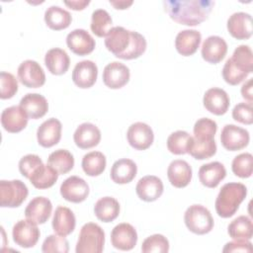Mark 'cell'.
Instances as JSON below:
<instances>
[{
  "label": "cell",
  "instance_id": "6da1fadb",
  "mask_svg": "<svg viewBox=\"0 0 253 253\" xmlns=\"http://www.w3.org/2000/svg\"><path fill=\"white\" fill-rule=\"evenodd\" d=\"M105 45L116 57L129 60L139 57L145 51L146 40L137 32L118 26L107 34Z\"/></svg>",
  "mask_w": 253,
  "mask_h": 253
},
{
  "label": "cell",
  "instance_id": "7a4b0ae2",
  "mask_svg": "<svg viewBox=\"0 0 253 253\" xmlns=\"http://www.w3.org/2000/svg\"><path fill=\"white\" fill-rule=\"evenodd\" d=\"M164 10L178 24L197 26L206 21L214 2L210 0H167L163 1Z\"/></svg>",
  "mask_w": 253,
  "mask_h": 253
},
{
  "label": "cell",
  "instance_id": "3957f363",
  "mask_svg": "<svg viewBox=\"0 0 253 253\" xmlns=\"http://www.w3.org/2000/svg\"><path fill=\"white\" fill-rule=\"evenodd\" d=\"M247 195V188L241 183L230 182L224 184L215 200V211L220 217L232 216Z\"/></svg>",
  "mask_w": 253,
  "mask_h": 253
},
{
  "label": "cell",
  "instance_id": "277c9868",
  "mask_svg": "<svg viewBox=\"0 0 253 253\" xmlns=\"http://www.w3.org/2000/svg\"><path fill=\"white\" fill-rule=\"evenodd\" d=\"M105 244V232L94 222L85 223L79 232L76 253H101Z\"/></svg>",
  "mask_w": 253,
  "mask_h": 253
},
{
  "label": "cell",
  "instance_id": "5b68a950",
  "mask_svg": "<svg viewBox=\"0 0 253 253\" xmlns=\"http://www.w3.org/2000/svg\"><path fill=\"white\" fill-rule=\"evenodd\" d=\"M184 221L191 232L199 235L209 233L213 227L211 211L202 205L190 206L185 211Z\"/></svg>",
  "mask_w": 253,
  "mask_h": 253
},
{
  "label": "cell",
  "instance_id": "8992f818",
  "mask_svg": "<svg viewBox=\"0 0 253 253\" xmlns=\"http://www.w3.org/2000/svg\"><path fill=\"white\" fill-rule=\"evenodd\" d=\"M28 195V187L21 180L0 181V205L2 208L20 207Z\"/></svg>",
  "mask_w": 253,
  "mask_h": 253
},
{
  "label": "cell",
  "instance_id": "52a82bcc",
  "mask_svg": "<svg viewBox=\"0 0 253 253\" xmlns=\"http://www.w3.org/2000/svg\"><path fill=\"white\" fill-rule=\"evenodd\" d=\"M12 235L17 245L23 248H31L38 243L41 232L38 224L27 218L21 219L14 224Z\"/></svg>",
  "mask_w": 253,
  "mask_h": 253
},
{
  "label": "cell",
  "instance_id": "ba28073f",
  "mask_svg": "<svg viewBox=\"0 0 253 253\" xmlns=\"http://www.w3.org/2000/svg\"><path fill=\"white\" fill-rule=\"evenodd\" d=\"M18 79L28 88H39L45 83V74L42 66L35 60H24L18 67Z\"/></svg>",
  "mask_w": 253,
  "mask_h": 253
},
{
  "label": "cell",
  "instance_id": "9c48e42d",
  "mask_svg": "<svg viewBox=\"0 0 253 253\" xmlns=\"http://www.w3.org/2000/svg\"><path fill=\"white\" fill-rule=\"evenodd\" d=\"M250 135L248 130L235 125H225L220 132V142L229 151H236L246 147Z\"/></svg>",
  "mask_w": 253,
  "mask_h": 253
},
{
  "label": "cell",
  "instance_id": "30bf717a",
  "mask_svg": "<svg viewBox=\"0 0 253 253\" xmlns=\"http://www.w3.org/2000/svg\"><path fill=\"white\" fill-rule=\"evenodd\" d=\"M60 195L64 200L78 204L87 199L89 186L84 179L78 176H71L60 185Z\"/></svg>",
  "mask_w": 253,
  "mask_h": 253
},
{
  "label": "cell",
  "instance_id": "8fae6325",
  "mask_svg": "<svg viewBox=\"0 0 253 253\" xmlns=\"http://www.w3.org/2000/svg\"><path fill=\"white\" fill-rule=\"evenodd\" d=\"M126 138L131 147L137 150L147 149L154 140L152 128L145 123L136 122L129 126Z\"/></svg>",
  "mask_w": 253,
  "mask_h": 253
},
{
  "label": "cell",
  "instance_id": "7c38bea8",
  "mask_svg": "<svg viewBox=\"0 0 253 253\" xmlns=\"http://www.w3.org/2000/svg\"><path fill=\"white\" fill-rule=\"evenodd\" d=\"M112 245L119 250H131L137 242V233L135 228L126 222L116 225L111 232Z\"/></svg>",
  "mask_w": 253,
  "mask_h": 253
},
{
  "label": "cell",
  "instance_id": "4fadbf2b",
  "mask_svg": "<svg viewBox=\"0 0 253 253\" xmlns=\"http://www.w3.org/2000/svg\"><path fill=\"white\" fill-rule=\"evenodd\" d=\"M68 48L75 54L83 56L91 53L96 45L93 37L84 29H75L66 37Z\"/></svg>",
  "mask_w": 253,
  "mask_h": 253
},
{
  "label": "cell",
  "instance_id": "5bb4252c",
  "mask_svg": "<svg viewBox=\"0 0 253 253\" xmlns=\"http://www.w3.org/2000/svg\"><path fill=\"white\" fill-rule=\"evenodd\" d=\"M130 73L126 65L119 61L107 64L103 71V82L111 89H120L129 80Z\"/></svg>",
  "mask_w": 253,
  "mask_h": 253
},
{
  "label": "cell",
  "instance_id": "9a60e30c",
  "mask_svg": "<svg viewBox=\"0 0 253 253\" xmlns=\"http://www.w3.org/2000/svg\"><path fill=\"white\" fill-rule=\"evenodd\" d=\"M204 107L215 116L224 115L229 107L230 100L227 93L217 87L210 88L204 94L203 98Z\"/></svg>",
  "mask_w": 253,
  "mask_h": 253
},
{
  "label": "cell",
  "instance_id": "2e32d148",
  "mask_svg": "<svg viewBox=\"0 0 253 253\" xmlns=\"http://www.w3.org/2000/svg\"><path fill=\"white\" fill-rule=\"evenodd\" d=\"M62 126L59 120L50 118L44 121L37 130V139L41 146L51 147L57 144L61 138Z\"/></svg>",
  "mask_w": 253,
  "mask_h": 253
},
{
  "label": "cell",
  "instance_id": "e0dca14e",
  "mask_svg": "<svg viewBox=\"0 0 253 253\" xmlns=\"http://www.w3.org/2000/svg\"><path fill=\"white\" fill-rule=\"evenodd\" d=\"M98 76V67L92 60H82L73 68L72 81L76 86L82 89L92 87Z\"/></svg>",
  "mask_w": 253,
  "mask_h": 253
},
{
  "label": "cell",
  "instance_id": "ac0fdd59",
  "mask_svg": "<svg viewBox=\"0 0 253 253\" xmlns=\"http://www.w3.org/2000/svg\"><path fill=\"white\" fill-rule=\"evenodd\" d=\"M228 33L237 40H248L252 36V17L245 12H236L227 20Z\"/></svg>",
  "mask_w": 253,
  "mask_h": 253
},
{
  "label": "cell",
  "instance_id": "d6986e66",
  "mask_svg": "<svg viewBox=\"0 0 253 253\" xmlns=\"http://www.w3.org/2000/svg\"><path fill=\"white\" fill-rule=\"evenodd\" d=\"M163 183L160 178L147 175L140 178L136 184L135 192L138 198L144 202H154L163 194Z\"/></svg>",
  "mask_w": 253,
  "mask_h": 253
},
{
  "label": "cell",
  "instance_id": "ffe728a7",
  "mask_svg": "<svg viewBox=\"0 0 253 253\" xmlns=\"http://www.w3.org/2000/svg\"><path fill=\"white\" fill-rule=\"evenodd\" d=\"M28 116L20 106H11L1 113V125L3 128L11 133L23 130L28 125Z\"/></svg>",
  "mask_w": 253,
  "mask_h": 253
},
{
  "label": "cell",
  "instance_id": "44dd1931",
  "mask_svg": "<svg viewBox=\"0 0 253 253\" xmlns=\"http://www.w3.org/2000/svg\"><path fill=\"white\" fill-rule=\"evenodd\" d=\"M201 52L207 62L216 64L226 55L227 43L218 36H210L204 41Z\"/></svg>",
  "mask_w": 253,
  "mask_h": 253
},
{
  "label": "cell",
  "instance_id": "7402d4cb",
  "mask_svg": "<svg viewBox=\"0 0 253 253\" xmlns=\"http://www.w3.org/2000/svg\"><path fill=\"white\" fill-rule=\"evenodd\" d=\"M51 211L52 204L49 199L42 196L36 197L26 207L25 216L37 224H42L49 218Z\"/></svg>",
  "mask_w": 253,
  "mask_h": 253
},
{
  "label": "cell",
  "instance_id": "603a6c76",
  "mask_svg": "<svg viewBox=\"0 0 253 253\" xmlns=\"http://www.w3.org/2000/svg\"><path fill=\"white\" fill-rule=\"evenodd\" d=\"M73 139L75 144L81 149L92 148L99 144L101 140V131L94 124L83 123L75 129Z\"/></svg>",
  "mask_w": 253,
  "mask_h": 253
},
{
  "label": "cell",
  "instance_id": "cb8c5ba5",
  "mask_svg": "<svg viewBox=\"0 0 253 253\" xmlns=\"http://www.w3.org/2000/svg\"><path fill=\"white\" fill-rule=\"evenodd\" d=\"M20 107L26 113L29 119L42 118L48 111V103L46 99L38 93H29L20 101Z\"/></svg>",
  "mask_w": 253,
  "mask_h": 253
},
{
  "label": "cell",
  "instance_id": "d4e9b609",
  "mask_svg": "<svg viewBox=\"0 0 253 253\" xmlns=\"http://www.w3.org/2000/svg\"><path fill=\"white\" fill-rule=\"evenodd\" d=\"M167 176L172 186L175 188H184L192 180V167L185 160H173L168 166Z\"/></svg>",
  "mask_w": 253,
  "mask_h": 253
},
{
  "label": "cell",
  "instance_id": "484cf974",
  "mask_svg": "<svg viewBox=\"0 0 253 253\" xmlns=\"http://www.w3.org/2000/svg\"><path fill=\"white\" fill-rule=\"evenodd\" d=\"M201 41L202 35L197 30H183L176 36L175 47L180 54L190 56L198 50Z\"/></svg>",
  "mask_w": 253,
  "mask_h": 253
},
{
  "label": "cell",
  "instance_id": "4316f807",
  "mask_svg": "<svg viewBox=\"0 0 253 253\" xmlns=\"http://www.w3.org/2000/svg\"><path fill=\"white\" fill-rule=\"evenodd\" d=\"M226 170L218 161L204 164L199 169L200 182L208 188H215L225 178Z\"/></svg>",
  "mask_w": 253,
  "mask_h": 253
},
{
  "label": "cell",
  "instance_id": "83f0119b",
  "mask_svg": "<svg viewBox=\"0 0 253 253\" xmlns=\"http://www.w3.org/2000/svg\"><path fill=\"white\" fill-rule=\"evenodd\" d=\"M51 225L56 234L62 236L69 235L76 225V218L73 211L66 207H57L53 213Z\"/></svg>",
  "mask_w": 253,
  "mask_h": 253
},
{
  "label": "cell",
  "instance_id": "f1b7e54d",
  "mask_svg": "<svg viewBox=\"0 0 253 253\" xmlns=\"http://www.w3.org/2000/svg\"><path fill=\"white\" fill-rule=\"evenodd\" d=\"M44 64L47 70L53 75L64 74L70 65L67 52L59 47L49 49L44 56Z\"/></svg>",
  "mask_w": 253,
  "mask_h": 253
},
{
  "label": "cell",
  "instance_id": "f546056e",
  "mask_svg": "<svg viewBox=\"0 0 253 253\" xmlns=\"http://www.w3.org/2000/svg\"><path fill=\"white\" fill-rule=\"evenodd\" d=\"M137 173L136 164L128 158L117 160L111 168V179L117 184H127L131 182Z\"/></svg>",
  "mask_w": 253,
  "mask_h": 253
},
{
  "label": "cell",
  "instance_id": "4dcf8cb0",
  "mask_svg": "<svg viewBox=\"0 0 253 253\" xmlns=\"http://www.w3.org/2000/svg\"><path fill=\"white\" fill-rule=\"evenodd\" d=\"M71 21V14L59 6L52 5L44 12V22L46 26L54 31H60L68 28Z\"/></svg>",
  "mask_w": 253,
  "mask_h": 253
},
{
  "label": "cell",
  "instance_id": "1f68e13d",
  "mask_svg": "<svg viewBox=\"0 0 253 253\" xmlns=\"http://www.w3.org/2000/svg\"><path fill=\"white\" fill-rule=\"evenodd\" d=\"M94 212L101 221L111 222L119 216L120 204L113 197H103L95 203Z\"/></svg>",
  "mask_w": 253,
  "mask_h": 253
},
{
  "label": "cell",
  "instance_id": "d6a6232c",
  "mask_svg": "<svg viewBox=\"0 0 253 253\" xmlns=\"http://www.w3.org/2000/svg\"><path fill=\"white\" fill-rule=\"evenodd\" d=\"M58 175V172L50 165H44L42 163L34 171L29 180L37 189H47L55 184Z\"/></svg>",
  "mask_w": 253,
  "mask_h": 253
},
{
  "label": "cell",
  "instance_id": "836d02e7",
  "mask_svg": "<svg viewBox=\"0 0 253 253\" xmlns=\"http://www.w3.org/2000/svg\"><path fill=\"white\" fill-rule=\"evenodd\" d=\"M106 156L100 151H91L82 158L81 166L86 175L95 177L102 174L106 168Z\"/></svg>",
  "mask_w": 253,
  "mask_h": 253
},
{
  "label": "cell",
  "instance_id": "e575fe53",
  "mask_svg": "<svg viewBox=\"0 0 253 253\" xmlns=\"http://www.w3.org/2000/svg\"><path fill=\"white\" fill-rule=\"evenodd\" d=\"M227 232L232 239L250 240L253 236L252 220L246 215L237 216L228 224Z\"/></svg>",
  "mask_w": 253,
  "mask_h": 253
},
{
  "label": "cell",
  "instance_id": "d590c367",
  "mask_svg": "<svg viewBox=\"0 0 253 253\" xmlns=\"http://www.w3.org/2000/svg\"><path fill=\"white\" fill-rule=\"evenodd\" d=\"M47 164L55 169L58 174H66L74 166V157L66 149H57L49 154Z\"/></svg>",
  "mask_w": 253,
  "mask_h": 253
},
{
  "label": "cell",
  "instance_id": "8d00e7d4",
  "mask_svg": "<svg viewBox=\"0 0 253 253\" xmlns=\"http://www.w3.org/2000/svg\"><path fill=\"white\" fill-rule=\"evenodd\" d=\"M216 152V143L214 139L211 140H199L192 136L188 151L191 156L198 160L208 159L213 156Z\"/></svg>",
  "mask_w": 253,
  "mask_h": 253
},
{
  "label": "cell",
  "instance_id": "74e56055",
  "mask_svg": "<svg viewBox=\"0 0 253 253\" xmlns=\"http://www.w3.org/2000/svg\"><path fill=\"white\" fill-rule=\"evenodd\" d=\"M113 20L110 14L104 9H97L92 13L90 28L93 34L99 38L106 37L112 29Z\"/></svg>",
  "mask_w": 253,
  "mask_h": 253
},
{
  "label": "cell",
  "instance_id": "f35d334b",
  "mask_svg": "<svg viewBox=\"0 0 253 253\" xmlns=\"http://www.w3.org/2000/svg\"><path fill=\"white\" fill-rule=\"evenodd\" d=\"M191 138L192 135H190L189 132L185 130H176L168 136L167 148L173 154H185L188 151Z\"/></svg>",
  "mask_w": 253,
  "mask_h": 253
},
{
  "label": "cell",
  "instance_id": "ab89813d",
  "mask_svg": "<svg viewBox=\"0 0 253 253\" xmlns=\"http://www.w3.org/2000/svg\"><path fill=\"white\" fill-rule=\"evenodd\" d=\"M232 62L243 71L250 74L253 71V54L249 45H238L230 57Z\"/></svg>",
  "mask_w": 253,
  "mask_h": 253
},
{
  "label": "cell",
  "instance_id": "60d3db41",
  "mask_svg": "<svg viewBox=\"0 0 253 253\" xmlns=\"http://www.w3.org/2000/svg\"><path fill=\"white\" fill-rule=\"evenodd\" d=\"M217 130V125L213 120L209 118L199 119L194 125V138L199 140L214 139V134Z\"/></svg>",
  "mask_w": 253,
  "mask_h": 253
},
{
  "label": "cell",
  "instance_id": "b9f144b4",
  "mask_svg": "<svg viewBox=\"0 0 253 253\" xmlns=\"http://www.w3.org/2000/svg\"><path fill=\"white\" fill-rule=\"evenodd\" d=\"M232 172L240 178H249L253 172V156L245 152L235 156L231 163Z\"/></svg>",
  "mask_w": 253,
  "mask_h": 253
},
{
  "label": "cell",
  "instance_id": "7bdbcfd3",
  "mask_svg": "<svg viewBox=\"0 0 253 253\" xmlns=\"http://www.w3.org/2000/svg\"><path fill=\"white\" fill-rule=\"evenodd\" d=\"M143 253H167L169 251V241L162 234H153L144 239L141 245Z\"/></svg>",
  "mask_w": 253,
  "mask_h": 253
},
{
  "label": "cell",
  "instance_id": "ee69618b",
  "mask_svg": "<svg viewBox=\"0 0 253 253\" xmlns=\"http://www.w3.org/2000/svg\"><path fill=\"white\" fill-rule=\"evenodd\" d=\"M42 251L44 253H67L69 251V243L65 236L51 234L44 239L42 246Z\"/></svg>",
  "mask_w": 253,
  "mask_h": 253
},
{
  "label": "cell",
  "instance_id": "f6af8a7d",
  "mask_svg": "<svg viewBox=\"0 0 253 253\" xmlns=\"http://www.w3.org/2000/svg\"><path fill=\"white\" fill-rule=\"evenodd\" d=\"M249 74L238 68L230 58L226 60L222 68V77L229 85H237L241 83Z\"/></svg>",
  "mask_w": 253,
  "mask_h": 253
},
{
  "label": "cell",
  "instance_id": "bcb514c9",
  "mask_svg": "<svg viewBox=\"0 0 253 253\" xmlns=\"http://www.w3.org/2000/svg\"><path fill=\"white\" fill-rule=\"evenodd\" d=\"M0 98L10 99L18 91V81L16 77L9 72L1 71L0 73Z\"/></svg>",
  "mask_w": 253,
  "mask_h": 253
},
{
  "label": "cell",
  "instance_id": "7dc6e473",
  "mask_svg": "<svg viewBox=\"0 0 253 253\" xmlns=\"http://www.w3.org/2000/svg\"><path fill=\"white\" fill-rule=\"evenodd\" d=\"M42 164V160L37 154H27L19 161V170L21 174L30 179L34 171Z\"/></svg>",
  "mask_w": 253,
  "mask_h": 253
},
{
  "label": "cell",
  "instance_id": "c3c4849f",
  "mask_svg": "<svg viewBox=\"0 0 253 253\" xmlns=\"http://www.w3.org/2000/svg\"><path fill=\"white\" fill-rule=\"evenodd\" d=\"M232 118L241 124L251 125L253 123V110L251 103L241 102L232 110Z\"/></svg>",
  "mask_w": 253,
  "mask_h": 253
},
{
  "label": "cell",
  "instance_id": "681fc988",
  "mask_svg": "<svg viewBox=\"0 0 253 253\" xmlns=\"http://www.w3.org/2000/svg\"><path fill=\"white\" fill-rule=\"evenodd\" d=\"M252 243L247 239H234L227 242L222 252H252Z\"/></svg>",
  "mask_w": 253,
  "mask_h": 253
},
{
  "label": "cell",
  "instance_id": "f907efd6",
  "mask_svg": "<svg viewBox=\"0 0 253 253\" xmlns=\"http://www.w3.org/2000/svg\"><path fill=\"white\" fill-rule=\"evenodd\" d=\"M241 95L247 101V103L252 104L253 95H252V78L248 79L241 87Z\"/></svg>",
  "mask_w": 253,
  "mask_h": 253
},
{
  "label": "cell",
  "instance_id": "816d5d0a",
  "mask_svg": "<svg viewBox=\"0 0 253 253\" xmlns=\"http://www.w3.org/2000/svg\"><path fill=\"white\" fill-rule=\"evenodd\" d=\"M90 3L89 0H71V1H64V4L68 6L70 9L75 11H81L85 9Z\"/></svg>",
  "mask_w": 253,
  "mask_h": 253
},
{
  "label": "cell",
  "instance_id": "f5cc1de1",
  "mask_svg": "<svg viewBox=\"0 0 253 253\" xmlns=\"http://www.w3.org/2000/svg\"><path fill=\"white\" fill-rule=\"evenodd\" d=\"M131 0H110V4L115 8V9H120V10H125L127 9L129 6L132 5Z\"/></svg>",
  "mask_w": 253,
  "mask_h": 253
}]
</instances>
